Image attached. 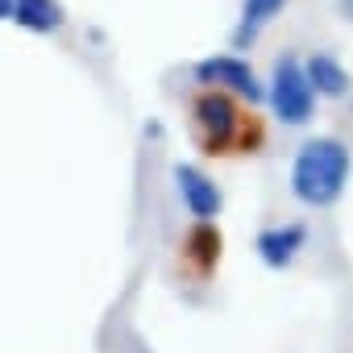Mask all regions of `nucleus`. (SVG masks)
Returning a JSON list of instances; mask_svg holds the SVG:
<instances>
[{
  "instance_id": "obj_1",
  "label": "nucleus",
  "mask_w": 353,
  "mask_h": 353,
  "mask_svg": "<svg viewBox=\"0 0 353 353\" xmlns=\"http://www.w3.org/2000/svg\"><path fill=\"white\" fill-rule=\"evenodd\" d=\"M349 170H353V158L341 137H312L299 145L291 162V196L307 208H328L341 200Z\"/></svg>"
},
{
  "instance_id": "obj_2",
  "label": "nucleus",
  "mask_w": 353,
  "mask_h": 353,
  "mask_svg": "<svg viewBox=\"0 0 353 353\" xmlns=\"http://www.w3.org/2000/svg\"><path fill=\"white\" fill-rule=\"evenodd\" d=\"M192 137L204 154H233V145L245 137V112L229 92L204 88L192 100Z\"/></svg>"
},
{
  "instance_id": "obj_3",
  "label": "nucleus",
  "mask_w": 353,
  "mask_h": 353,
  "mask_svg": "<svg viewBox=\"0 0 353 353\" xmlns=\"http://www.w3.org/2000/svg\"><path fill=\"white\" fill-rule=\"evenodd\" d=\"M266 100L274 108V117L283 125H307L312 112H316V92L303 75V63L295 54H283L270 71V88H266Z\"/></svg>"
},
{
  "instance_id": "obj_4",
  "label": "nucleus",
  "mask_w": 353,
  "mask_h": 353,
  "mask_svg": "<svg viewBox=\"0 0 353 353\" xmlns=\"http://www.w3.org/2000/svg\"><path fill=\"white\" fill-rule=\"evenodd\" d=\"M196 79H200L204 88H221V92L241 96V100H250V104L266 100V88L258 83L254 67H250L245 59H237V54H212V59H200V63H196Z\"/></svg>"
},
{
  "instance_id": "obj_5",
  "label": "nucleus",
  "mask_w": 353,
  "mask_h": 353,
  "mask_svg": "<svg viewBox=\"0 0 353 353\" xmlns=\"http://www.w3.org/2000/svg\"><path fill=\"white\" fill-rule=\"evenodd\" d=\"M170 179H174V188H179V196H183V204H188V212H192L196 221H212V216L221 212L225 196H221V188L208 179L200 166L179 162V166L170 170Z\"/></svg>"
},
{
  "instance_id": "obj_6",
  "label": "nucleus",
  "mask_w": 353,
  "mask_h": 353,
  "mask_svg": "<svg viewBox=\"0 0 353 353\" xmlns=\"http://www.w3.org/2000/svg\"><path fill=\"white\" fill-rule=\"evenodd\" d=\"M303 245H307V229L303 225H274V229H262L258 233V258L270 270H287L299 258Z\"/></svg>"
},
{
  "instance_id": "obj_7",
  "label": "nucleus",
  "mask_w": 353,
  "mask_h": 353,
  "mask_svg": "<svg viewBox=\"0 0 353 353\" xmlns=\"http://www.w3.org/2000/svg\"><path fill=\"white\" fill-rule=\"evenodd\" d=\"M303 75H307L312 92H316V96H328V100H341V96H349V88H353L349 71H345L332 54H312V59L303 63Z\"/></svg>"
},
{
  "instance_id": "obj_8",
  "label": "nucleus",
  "mask_w": 353,
  "mask_h": 353,
  "mask_svg": "<svg viewBox=\"0 0 353 353\" xmlns=\"http://www.w3.org/2000/svg\"><path fill=\"white\" fill-rule=\"evenodd\" d=\"M9 21H17L30 34H54L67 26V13H63L59 0H13Z\"/></svg>"
},
{
  "instance_id": "obj_9",
  "label": "nucleus",
  "mask_w": 353,
  "mask_h": 353,
  "mask_svg": "<svg viewBox=\"0 0 353 353\" xmlns=\"http://www.w3.org/2000/svg\"><path fill=\"white\" fill-rule=\"evenodd\" d=\"M283 5H287V0H245V5H241V21H237V30H233V46H237V50L254 46V38L262 34V26H266L270 17H279Z\"/></svg>"
},
{
  "instance_id": "obj_10",
  "label": "nucleus",
  "mask_w": 353,
  "mask_h": 353,
  "mask_svg": "<svg viewBox=\"0 0 353 353\" xmlns=\"http://www.w3.org/2000/svg\"><path fill=\"white\" fill-rule=\"evenodd\" d=\"M188 258H192V266H196L200 274H208V270L221 262V233H216L212 221H200V225L188 233Z\"/></svg>"
},
{
  "instance_id": "obj_11",
  "label": "nucleus",
  "mask_w": 353,
  "mask_h": 353,
  "mask_svg": "<svg viewBox=\"0 0 353 353\" xmlns=\"http://www.w3.org/2000/svg\"><path fill=\"white\" fill-rule=\"evenodd\" d=\"M9 13H13V0H0V21H9Z\"/></svg>"
},
{
  "instance_id": "obj_12",
  "label": "nucleus",
  "mask_w": 353,
  "mask_h": 353,
  "mask_svg": "<svg viewBox=\"0 0 353 353\" xmlns=\"http://www.w3.org/2000/svg\"><path fill=\"white\" fill-rule=\"evenodd\" d=\"M341 13H345V17H353V0H341Z\"/></svg>"
}]
</instances>
